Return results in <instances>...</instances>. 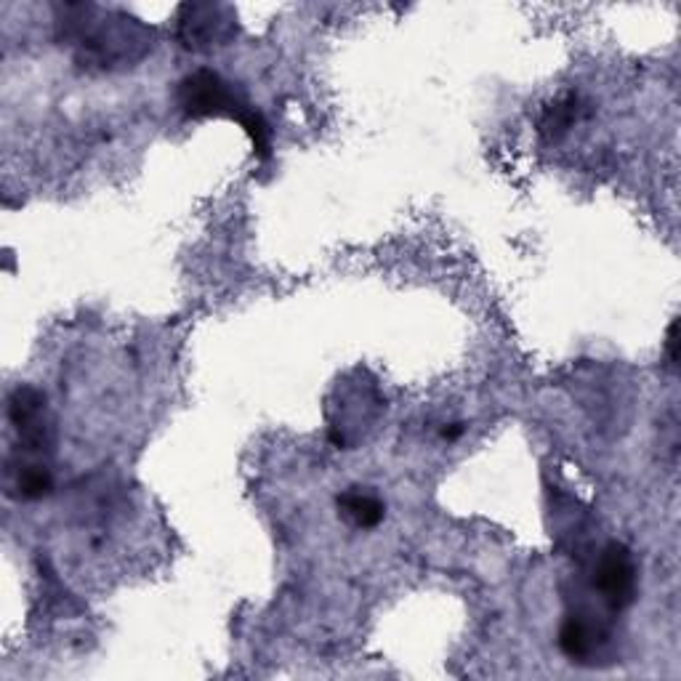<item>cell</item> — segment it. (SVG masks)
<instances>
[{
    "label": "cell",
    "mask_w": 681,
    "mask_h": 681,
    "mask_svg": "<svg viewBox=\"0 0 681 681\" xmlns=\"http://www.w3.org/2000/svg\"><path fill=\"white\" fill-rule=\"evenodd\" d=\"M179 107L189 117L206 115H227L238 121L245 134L251 136L253 153L259 157H270V126L255 109L248 104L224 77L211 70H198L179 83Z\"/></svg>",
    "instance_id": "1"
},
{
    "label": "cell",
    "mask_w": 681,
    "mask_h": 681,
    "mask_svg": "<svg viewBox=\"0 0 681 681\" xmlns=\"http://www.w3.org/2000/svg\"><path fill=\"white\" fill-rule=\"evenodd\" d=\"M594 591L610 612H624L637 599V562L631 548L612 541L601 548L594 567Z\"/></svg>",
    "instance_id": "2"
},
{
    "label": "cell",
    "mask_w": 681,
    "mask_h": 681,
    "mask_svg": "<svg viewBox=\"0 0 681 681\" xmlns=\"http://www.w3.org/2000/svg\"><path fill=\"white\" fill-rule=\"evenodd\" d=\"M601 641H605V631L588 615H567L565 624L559 628V650L573 663H586L599 650Z\"/></svg>",
    "instance_id": "3"
},
{
    "label": "cell",
    "mask_w": 681,
    "mask_h": 681,
    "mask_svg": "<svg viewBox=\"0 0 681 681\" xmlns=\"http://www.w3.org/2000/svg\"><path fill=\"white\" fill-rule=\"evenodd\" d=\"M338 511L349 525L359 530H373L384 522L386 506L376 493L365 488H352L338 495Z\"/></svg>",
    "instance_id": "4"
},
{
    "label": "cell",
    "mask_w": 681,
    "mask_h": 681,
    "mask_svg": "<svg viewBox=\"0 0 681 681\" xmlns=\"http://www.w3.org/2000/svg\"><path fill=\"white\" fill-rule=\"evenodd\" d=\"M580 115H583V102L578 99V96L575 94L562 96V99H556L552 107L543 113L541 134L546 136L548 142L562 139V136H565L567 130L580 121Z\"/></svg>",
    "instance_id": "5"
},
{
    "label": "cell",
    "mask_w": 681,
    "mask_h": 681,
    "mask_svg": "<svg viewBox=\"0 0 681 681\" xmlns=\"http://www.w3.org/2000/svg\"><path fill=\"white\" fill-rule=\"evenodd\" d=\"M666 355H668V365H671V368H677V365H679V319H673L671 327H668Z\"/></svg>",
    "instance_id": "6"
},
{
    "label": "cell",
    "mask_w": 681,
    "mask_h": 681,
    "mask_svg": "<svg viewBox=\"0 0 681 681\" xmlns=\"http://www.w3.org/2000/svg\"><path fill=\"white\" fill-rule=\"evenodd\" d=\"M463 431H467V429H463V423H448V426H444V429H442V437H444V440H448V442H455L458 437L463 434Z\"/></svg>",
    "instance_id": "7"
}]
</instances>
